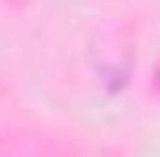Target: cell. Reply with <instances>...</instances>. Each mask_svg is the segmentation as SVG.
Instances as JSON below:
<instances>
[{"mask_svg": "<svg viewBox=\"0 0 160 157\" xmlns=\"http://www.w3.org/2000/svg\"><path fill=\"white\" fill-rule=\"evenodd\" d=\"M157 90H160V68H157Z\"/></svg>", "mask_w": 160, "mask_h": 157, "instance_id": "6da1fadb", "label": "cell"}]
</instances>
